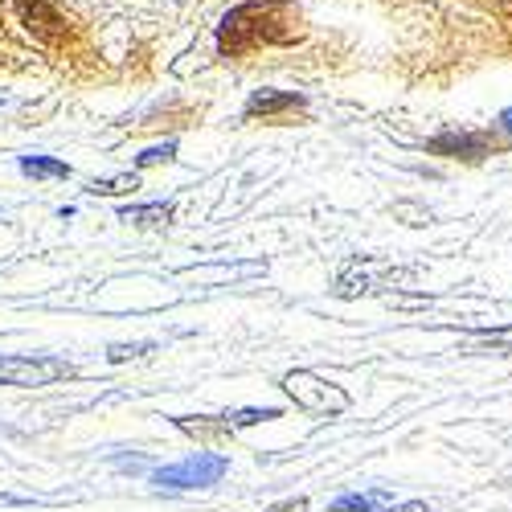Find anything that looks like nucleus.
Here are the masks:
<instances>
[{"label": "nucleus", "instance_id": "f257e3e1", "mask_svg": "<svg viewBox=\"0 0 512 512\" xmlns=\"http://www.w3.org/2000/svg\"><path fill=\"white\" fill-rule=\"evenodd\" d=\"M291 25H287V9L283 5H246L234 9L222 25V54H242L254 50L259 41H287Z\"/></svg>", "mask_w": 512, "mask_h": 512}, {"label": "nucleus", "instance_id": "f03ea898", "mask_svg": "<svg viewBox=\"0 0 512 512\" xmlns=\"http://www.w3.org/2000/svg\"><path fill=\"white\" fill-rule=\"evenodd\" d=\"M279 390L304 414H316V418H336V414H345L353 406L345 386H336V381H328V377H320L312 369H287L279 377Z\"/></svg>", "mask_w": 512, "mask_h": 512}, {"label": "nucleus", "instance_id": "7ed1b4c3", "mask_svg": "<svg viewBox=\"0 0 512 512\" xmlns=\"http://www.w3.org/2000/svg\"><path fill=\"white\" fill-rule=\"evenodd\" d=\"M226 472H230V459H226V455H218V451H193V455H185L181 463L156 467L152 484H156V488H168V492H193V488L222 484Z\"/></svg>", "mask_w": 512, "mask_h": 512}, {"label": "nucleus", "instance_id": "20e7f679", "mask_svg": "<svg viewBox=\"0 0 512 512\" xmlns=\"http://www.w3.org/2000/svg\"><path fill=\"white\" fill-rule=\"evenodd\" d=\"M74 361L66 357H50V353H5L0 357V386H21V390H37V386H54V381L74 377Z\"/></svg>", "mask_w": 512, "mask_h": 512}, {"label": "nucleus", "instance_id": "39448f33", "mask_svg": "<svg viewBox=\"0 0 512 512\" xmlns=\"http://www.w3.org/2000/svg\"><path fill=\"white\" fill-rule=\"evenodd\" d=\"M377 271V259L369 254H353V259L336 271V283H332V295L336 300H361V295L386 287V283H398V279H414V271H402V275H373Z\"/></svg>", "mask_w": 512, "mask_h": 512}, {"label": "nucleus", "instance_id": "423d86ee", "mask_svg": "<svg viewBox=\"0 0 512 512\" xmlns=\"http://www.w3.org/2000/svg\"><path fill=\"white\" fill-rule=\"evenodd\" d=\"M168 422H173L181 435L197 439V443H226V439L238 435V426H234L230 414H173Z\"/></svg>", "mask_w": 512, "mask_h": 512}, {"label": "nucleus", "instance_id": "0eeeda50", "mask_svg": "<svg viewBox=\"0 0 512 512\" xmlns=\"http://www.w3.org/2000/svg\"><path fill=\"white\" fill-rule=\"evenodd\" d=\"M435 156H455V160H484L488 156V136H472V132H443L431 144Z\"/></svg>", "mask_w": 512, "mask_h": 512}, {"label": "nucleus", "instance_id": "6e6552de", "mask_svg": "<svg viewBox=\"0 0 512 512\" xmlns=\"http://www.w3.org/2000/svg\"><path fill=\"white\" fill-rule=\"evenodd\" d=\"M119 222H127V226H148V230H156V226H168V222H173V201L123 205V209H119Z\"/></svg>", "mask_w": 512, "mask_h": 512}, {"label": "nucleus", "instance_id": "1a4fd4ad", "mask_svg": "<svg viewBox=\"0 0 512 512\" xmlns=\"http://www.w3.org/2000/svg\"><path fill=\"white\" fill-rule=\"evenodd\" d=\"M21 21L37 33V37H46V41H58L66 33V21L50 9V5H41V0H33V5H21Z\"/></svg>", "mask_w": 512, "mask_h": 512}, {"label": "nucleus", "instance_id": "9d476101", "mask_svg": "<svg viewBox=\"0 0 512 512\" xmlns=\"http://www.w3.org/2000/svg\"><path fill=\"white\" fill-rule=\"evenodd\" d=\"M287 111H304V95H279V91H259L246 103V115H287Z\"/></svg>", "mask_w": 512, "mask_h": 512}, {"label": "nucleus", "instance_id": "9b49d317", "mask_svg": "<svg viewBox=\"0 0 512 512\" xmlns=\"http://www.w3.org/2000/svg\"><path fill=\"white\" fill-rule=\"evenodd\" d=\"M21 173L33 177V181H66L70 164H62L54 156H21Z\"/></svg>", "mask_w": 512, "mask_h": 512}, {"label": "nucleus", "instance_id": "f8f14e48", "mask_svg": "<svg viewBox=\"0 0 512 512\" xmlns=\"http://www.w3.org/2000/svg\"><path fill=\"white\" fill-rule=\"evenodd\" d=\"M390 492L386 488H377V492H345V496H336L328 504V512H373L377 504H386Z\"/></svg>", "mask_w": 512, "mask_h": 512}, {"label": "nucleus", "instance_id": "ddd939ff", "mask_svg": "<svg viewBox=\"0 0 512 512\" xmlns=\"http://www.w3.org/2000/svg\"><path fill=\"white\" fill-rule=\"evenodd\" d=\"M136 189H140V177H136V173L107 177V181H95V185H91L95 197H123V193H136Z\"/></svg>", "mask_w": 512, "mask_h": 512}, {"label": "nucleus", "instance_id": "4468645a", "mask_svg": "<svg viewBox=\"0 0 512 512\" xmlns=\"http://www.w3.org/2000/svg\"><path fill=\"white\" fill-rule=\"evenodd\" d=\"M156 353V340H136V345H111L107 349V361L111 365H123V361H136V357H148Z\"/></svg>", "mask_w": 512, "mask_h": 512}, {"label": "nucleus", "instance_id": "2eb2a0df", "mask_svg": "<svg viewBox=\"0 0 512 512\" xmlns=\"http://www.w3.org/2000/svg\"><path fill=\"white\" fill-rule=\"evenodd\" d=\"M173 156H177V144L168 140V144H156V148L140 152V156H136V164H140V168H156V164H168Z\"/></svg>", "mask_w": 512, "mask_h": 512}, {"label": "nucleus", "instance_id": "dca6fc26", "mask_svg": "<svg viewBox=\"0 0 512 512\" xmlns=\"http://www.w3.org/2000/svg\"><path fill=\"white\" fill-rule=\"evenodd\" d=\"M267 512H312V504H308V496H291V500H279V504H271Z\"/></svg>", "mask_w": 512, "mask_h": 512}, {"label": "nucleus", "instance_id": "f3484780", "mask_svg": "<svg viewBox=\"0 0 512 512\" xmlns=\"http://www.w3.org/2000/svg\"><path fill=\"white\" fill-rule=\"evenodd\" d=\"M390 512H426V504H422V500H406V504H398V508H390Z\"/></svg>", "mask_w": 512, "mask_h": 512}, {"label": "nucleus", "instance_id": "a211bd4d", "mask_svg": "<svg viewBox=\"0 0 512 512\" xmlns=\"http://www.w3.org/2000/svg\"><path fill=\"white\" fill-rule=\"evenodd\" d=\"M500 127H504V132H508V136H512V107H508V111H504V115H500Z\"/></svg>", "mask_w": 512, "mask_h": 512}]
</instances>
